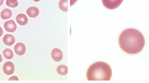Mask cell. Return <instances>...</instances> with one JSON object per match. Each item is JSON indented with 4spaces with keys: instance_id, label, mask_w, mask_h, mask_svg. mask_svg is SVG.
Segmentation results:
<instances>
[{
    "instance_id": "1",
    "label": "cell",
    "mask_w": 149,
    "mask_h": 83,
    "mask_svg": "<svg viewBox=\"0 0 149 83\" xmlns=\"http://www.w3.org/2000/svg\"><path fill=\"white\" fill-rule=\"evenodd\" d=\"M120 48L128 54H137L145 47V37L143 34L134 29L128 28L121 32L118 38Z\"/></svg>"
},
{
    "instance_id": "2",
    "label": "cell",
    "mask_w": 149,
    "mask_h": 83,
    "mask_svg": "<svg viewBox=\"0 0 149 83\" xmlns=\"http://www.w3.org/2000/svg\"><path fill=\"white\" fill-rule=\"evenodd\" d=\"M111 67L102 61L92 64L87 70V79L88 81H111Z\"/></svg>"
},
{
    "instance_id": "3",
    "label": "cell",
    "mask_w": 149,
    "mask_h": 83,
    "mask_svg": "<svg viewBox=\"0 0 149 83\" xmlns=\"http://www.w3.org/2000/svg\"><path fill=\"white\" fill-rule=\"evenodd\" d=\"M104 8L107 10H116L123 3V0H101Z\"/></svg>"
},
{
    "instance_id": "4",
    "label": "cell",
    "mask_w": 149,
    "mask_h": 83,
    "mask_svg": "<svg viewBox=\"0 0 149 83\" xmlns=\"http://www.w3.org/2000/svg\"><path fill=\"white\" fill-rule=\"evenodd\" d=\"M3 71L5 75H13L15 71V65L11 61H7L3 66Z\"/></svg>"
},
{
    "instance_id": "5",
    "label": "cell",
    "mask_w": 149,
    "mask_h": 83,
    "mask_svg": "<svg viewBox=\"0 0 149 83\" xmlns=\"http://www.w3.org/2000/svg\"><path fill=\"white\" fill-rule=\"evenodd\" d=\"M3 27H4V30L8 32H14V31H15L17 27H16V24L14 20H7L4 22Z\"/></svg>"
},
{
    "instance_id": "6",
    "label": "cell",
    "mask_w": 149,
    "mask_h": 83,
    "mask_svg": "<svg viewBox=\"0 0 149 83\" xmlns=\"http://www.w3.org/2000/svg\"><path fill=\"white\" fill-rule=\"evenodd\" d=\"M52 58L54 61L56 62H59L63 59V52L60 50L59 48H54L52 49Z\"/></svg>"
},
{
    "instance_id": "7",
    "label": "cell",
    "mask_w": 149,
    "mask_h": 83,
    "mask_svg": "<svg viewBox=\"0 0 149 83\" xmlns=\"http://www.w3.org/2000/svg\"><path fill=\"white\" fill-rule=\"evenodd\" d=\"M14 50L16 54H18L19 56L23 55L26 53V46L22 42H18L15 45Z\"/></svg>"
},
{
    "instance_id": "8",
    "label": "cell",
    "mask_w": 149,
    "mask_h": 83,
    "mask_svg": "<svg viewBox=\"0 0 149 83\" xmlns=\"http://www.w3.org/2000/svg\"><path fill=\"white\" fill-rule=\"evenodd\" d=\"M15 20L16 22L20 25V26H25L28 24L29 22V19L27 17V15L24 14H19L16 15L15 17Z\"/></svg>"
},
{
    "instance_id": "9",
    "label": "cell",
    "mask_w": 149,
    "mask_h": 83,
    "mask_svg": "<svg viewBox=\"0 0 149 83\" xmlns=\"http://www.w3.org/2000/svg\"><path fill=\"white\" fill-rule=\"evenodd\" d=\"M3 42L7 46H12L15 42V37L11 34H6L3 37Z\"/></svg>"
},
{
    "instance_id": "10",
    "label": "cell",
    "mask_w": 149,
    "mask_h": 83,
    "mask_svg": "<svg viewBox=\"0 0 149 83\" xmlns=\"http://www.w3.org/2000/svg\"><path fill=\"white\" fill-rule=\"evenodd\" d=\"M26 14H27L28 16H29L31 18H35L40 14V10H39V9L37 7L33 6V7H29L27 10V13Z\"/></svg>"
},
{
    "instance_id": "11",
    "label": "cell",
    "mask_w": 149,
    "mask_h": 83,
    "mask_svg": "<svg viewBox=\"0 0 149 83\" xmlns=\"http://www.w3.org/2000/svg\"><path fill=\"white\" fill-rule=\"evenodd\" d=\"M0 16L3 20H9L12 16V11L10 9H4L1 11Z\"/></svg>"
},
{
    "instance_id": "12",
    "label": "cell",
    "mask_w": 149,
    "mask_h": 83,
    "mask_svg": "<svg viewBox=\"0 0 149 83\" xmlns=\"http://www.w3.org/2000/svg\"><path fill=\"white\" fill-rule=\"evenodd\" d=\"M58 7L62 11L67 12L69 9V0H60L58 3Z\"/></svg>"
},
{
    "instance_id": "13",
    "label": "cell",
    "mask_w": 149,
    "mask_h": 83,
    "mask_svg": "<svg viewBox=\"0 0 149 83\" xmlns=\"http://www.w3.org/2000/svg\"><path fill=\"white\" fill-rule=\"evenodd\" d=\"M57 72L61 76H65L68 73V67L66 65H59L57 68Z\"/></svg>"
},
{
    "instance_id": "14",
    "label": "cell",
    "mask_w": 149,
    "mask_h": 83,
    "mask_svg": "<svg viewBox=\"0 0 149 83\" xmlns=\"http://www.w3.org/2000/svg\"><path fill=\"white\" fill-rule=\"evenodd\" d=\"M3 54L4 56L5 59H11L13 57H14V54H13V51L10 48H6L3 51Z\"/></svg>"
},
{
    "instance_id": "15",
    "label": "cell",
    "mask_w": 149,
    "mask_h": 83,
    "mask_svg": "<svg viewBox=\"0 0 149 83\" xmlns=\"http://www.w3.org/2000/svg\"><path fill=\"white\" fill-rule=\"evenodd\" d=\"M6 5L10 8H16L18 6L17 0H6Z\"/></svg>"
},
{
    "instance_id": "16",
    "label": "cell",
    "mask_w": 149,
    "mask_h": 83,
    "mask_svg": "<svg viewBox=\"0 0 149 83\" xmlns=\"http://www.w3.org/2000/svg\"><path fill=\"white\" fill-rule=\"evenodd\" d=\"M13 80H14V81H18L19 78H18L17 76H11V77L9 79V81H13Z\"/></svg>"
},
{
    "instance_id": "17",
    "label": "cell",
    "mask_w": 149,
    "mask_h": 83,
    "mask_svg": "<svg viewBox=\"0 0 149 83\" xmlns=\"http://www.w3.org/2000/svg\"><path fill=\"white\" fill-rule=\"evenodd\" d=\"M77 1H78V0H70V6H73Z\"/></svg>"
},
{
    "instance_id": "18",
    "label": "cell",
    "mask_w": 149,
    "mask_h": 83,
    "mask_svg": "<svg viewBox=\"0 0 149 83\" xmlns=\"http://www.w3.org/2000/svg\"><path fill=\"white\" fill-rule=\"evenodd\" d=\"M3 31L2 27H0V37H2V36H3Z\"/></svg>"
},
{
    "instance_id": "19",
    "label": "cell",
    "mask_w": 149,
    "mask_h": 83,
    "mask_svg": "<svg viewBox=\"0 0 149 83\" xmlns=\"http://www.w3.org/2000/svg\"><path fill=\"white\" fill-rule=\"evenodd\" d=\"M4 3V0H0V6H2Z\"/></svg>"
},
{
    "instance_id": "20",
    "label": "cell",
    "mask_w": 149,
    "mask_h": 83,
    "mask_svg": "<svg viewBox=\"0 0 149 83\" xmlns=\"http://www.w3.org/2000/svg\"><path fill=\"white\" fill-rule=\"evenodd\" d=\"M2 61H3V57H2V55L0 54V63H1Z\"/></svg>"
},
{
    "instance_id": "21",
    "label": "cell",
    "mask_w": 149,
    "mask_h": 83,
    "mask_svg": "<svg viewBox=\"0 0 149 83\" xmlns=\"http://www.w3.org/2000/svg\"><path fill=\"white\" fill-rule=\"evenodd\" d=\"M34 2H39V1H40V0H33Z\"/></svg>"
}]
</instances>
